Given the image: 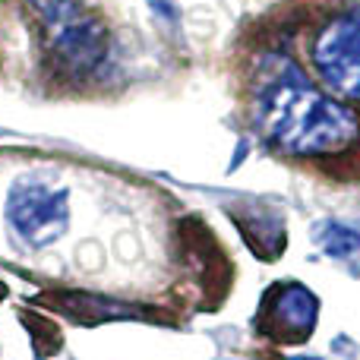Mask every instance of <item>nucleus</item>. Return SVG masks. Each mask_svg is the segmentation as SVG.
I'll use <instances>...</instances> for the list:
<instances>
[{
    "label": "nucleus",
    "instance_id": "nucleus-1",
    "mask_svg": "<svg viewBox=\"0 0 360 360\" xmlns=\"http://www.w3.org/2000/svg\"><path fill=\"white\" fill-rule=\"evenodd\" d=\"M253 117L262 136L288 155H329L360 136L357 114L323 92L285 54L259 60Z\"/></svg>",
    "mask_w": 360,
    "mask_h": 360
},
{
    "label": "nucleus",
    "instance_id": "nucleus-2",
    "mask_svg": "<svg viewBox=\"0 0 360 360\" xmlns=\"http://www.w3.org/2000/svg\"><path fill=\"white\" fill-rule=\"evenodd\" d=\"M310 57L319 82L332 95L360 101V6L323 22L310 44Z\"/></svg>",
    "mask_w": 360,
    "mask_h": 360
},
{
    "label": "nucleus",
    "instance_id": "nucleus-3",
    "mask_svg": "<svg viewBox=\"0 0 360 360\" xmlns=\"http://www.w3.org/2000/svg\"><path fill=\"white\" fill-rule=\"evenodd\" d=\"M67 186H54L48 180L25 177L13 186L10 199H6V218H10L13 231L32 247H44V243L57 240L67 228L70 205H67Z\"/></svg>",
    "mask_w": 360,
    "mask_h": 360
},
{
    "label": "nucleus",
    "instance_id": "nucleus-4",
    "mask_svg": "<svg viewBox=\"0 0 360 360\" xmlns=\"http://www.w3.org/2000/svg\"><path fill=\"white\" fill-rule=\"evenodd\" d=\"M54 57L63 70L76 76L95 73L108 60V32L98 19L73 16L70 22H60L54 35Z\"/></svg>",
    "mask_w": 360,
    "mask_h": 360
},
{
    "label": "nucleus",
    "instance_id": "nucleus-5",
    "mask_svg": "<svg viewBox=\"0 0 360 360\" xmlns=\"http://www.w3.org/2000/svg\"><path fill=\"white\" fill-rule=\"evenodd\" d=\"M275 316L281 326H300V329H310L313 319H316V300L307 288L300 285H288L281 294L278 307H275Z\"/></svg>",
    "mask_w": 360,
    "mask_h": 360
},
{
    "label": "nucleus",
    "instance_id": "nucleus-6",
    "mask_svg": "<svg viewBox=\"0 0 360 360\" xmlns=\"http://www.w3.org/2000/svg\"><path fill=\"white\" fill-rule=\"evenodd\" d=\"M316 240L329 256H354L360 250V231L342 221H326L316 228Z\"/></svg>",
    "mask_w": 360,
    "mask_h": 360
},
{
    "label": "nucleus",
    "instance_id": "nucleus-7",
    "mask_svg": "<svg viewBox=\"0 0 360 360\" xmlns=\"http://www.w3.org/2000/svg\"><path fill=\"white\" fill-rule=\"evenodd\" d=\"M79 4L82 0H32V6L48 22H70L73 16H79Z\"/></svg>",
    "mask_w": 360,
    "mask_h": 360
}]
</instances>
